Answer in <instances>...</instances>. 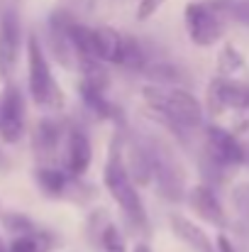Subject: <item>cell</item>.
Returning <instances> with one entry per match:
<instances>
[{
    "instance_id": "14",
    "label": "cell",
    "mask_w": 249,
    "mask_h": 252,
    "mask_svg": "<svg viewBox=\"0 0 249 252\" xmlns=\"http://www.w3.org/2000/svg\"><path fill=\"white\" fill-rule=\"evenodd\" d=\"M64 132H66V130H64V125H61L59 120H54V118H42V120L37 123L34 140H32L37 157L44 159V162L54 159V155H56L59 147H61V140L66 137Z\"/></svg>"
},
{
    "instance_id": "8",
    "label": "cell",
    "mask_w": 249,
    "mask_h": 252,
    "mask_svg": "<svg viewBox=\"0 0 249 252\" xmlns=\"http://www.w3.org/2000/svg\"><path fill=\"white\" fill-rule=\"evenodd\" d=\"M249 108V86L237 79L218 76L208 84V110L210 115H222L225 110Z\"/></svg>"
},
{
    "instance_id": "24",
    "label": "cell",
    "mask_w": 249,
    "mask_h": 252,
    "mask_svg": "<svg viewBox=\"0 0 249 252\" xmlns=\"http://www.w3.org/2000/svg\"><path fill=\"white\" fill-rule=\"evenodd\" d=\"M215 250L218 252H237L235 250V245H232V240H230L225 233L218 235V240H215Z\"/></svg>"
},
{
    "instance_id": "1",
    "label": "cell",
    "mask_w": 249,
    "mask_h": 252,
    "mask_svg": "<svg viewBox=\"0 0 249 252\" xmlns=\"http://www.w3.org/2000/svg\"><path fill=\"white\" fill-rule=\"evenodd\" d=\"M142 95L152 110V118L176 130L181 140H186V130H195L203 125V105L200 100L178 86H144Z\"/></svg>"
},
{
    "instance_id": "2",
    "label": "cell",
    "mask_w": 249,
    "mask_h": 252,
    "mask_svg": "<svg viewBox=\"0 0 249 252\" xmlns=\"http://www.w3.org/2000/svg\"><path fill=\"white\" fill-rule=\"evenodd\" d=\"M103 184L108 189V193L115 198V203L122 208V213L127 216V220L139 228L147 230V211L142 203V196L137 191V181L132 179L127 162H125V140L122 135H115L108 150V159L103 167Z\"/></svg>"
},
{
    "instance_id": "18",
    "label": "cell",
    "mask_w": 249,
    "mask_h": 252,
    "mask_svg": "<svg viewBox=\"0 0 249 252\" xmlns=\"http://www.w3.org/2000/svg\"><path fill=\"white\" fill-rule=\"evenodd\" d=\"M100 245H103L105 252H127L125 235H122V230H120L115 223H108V225L100 230Z\"/></svg>"
},
{
    "instance_id": "15",
    "label": "cell",
    "mask_w": 249,
    "mask_h": 252,
    "mask_svg": "<svg viewBox=\"0 0 249 252\" xmlns=\"http://www.w3.org/2000/svg\"><path fill=\"white\" fill-rule=\"evenodd\" d=\"M56 245V238L52 233H44V230H29V233H22L17 235L7 252H52Z\"/></svg>"
},
{
    "instance_id": "19",
    "label": "cell",
    "mask_w": 249,
    "mask_h": 252,
    "mask_svg": "<svg viewBox=\"0 0 249 252\" xmlns=\"http://www.w3.org/2000/svg\"><path fill=\"white\" fill-rule=\"evenodd\" d=\"M2 223H5V228H7V230H12V233H17V235L29 233V230H37V228L32 225V220H27L25 216H17V213L5 216V218H2Z\"/></svg>"
},
{
    "instance_id": "22",
    "label": "cell",
    "mask_w": 249,
    "mask_h": 252,
    "mask_svg": "<svg viewBox=\"0 0 249 252\" xmlns=\"http://www.w3.org/2000/svg\"><path fill=\"white\" fill-rule=\"evenodd\" d=\"M235 135H242V132H249V108H242L235 113V120H232V127H230Z\"/></svg>"
},
{
    "instance_id": "5",
    "label": "cell",
    "mask_w": 249,
    "mask_h": 252,
    "mask_svg": "<svg viewBox=\"0 0 249 252\" xmlns=\"http://www.w3.org/2000/svg\"><path fill=\"white\" fill-rule=\"evenodd\" d=\"M149 157H152V169H154V189L157 193L166 201H181L186 198V176L178 167L176 157L171 155V150L157 142V140H144Z\"/></svg>"
},
{
    "instance_id": "26",
    "label": "cell",
    "mask_w": 249,
    "mask_h": 252,
    "mask_svg": "<svg viewBox=\"0 0 249 252\" xmlns=\"http://www.w3.org/2000/svg\"><path fill=\"white\" fill-rule=\"evenodd\" d=\"M132 252H152V250H149V245H147V243H137Z\"/></svg>"
},
{
    "instance_id": "27",
    "label": "cell",
    "mask_w": 249,
    "mask_h": 252,
    "mask_svg": "<svg viewBox=\"0 0 249 252\" xmlns=\"http://www.w3.org/2000/svg\"><path fill=\"white\" fill-rule=\"evenodd\" d=\"M0 252H7V248L2 245V240H0Z\"/></svg>"
},
{
    "instance_id": "21",
    "label": "cell",
    "mask_w": 249,
    "mask_h": 252,
    "mask_svg": "<svg viewBox=\"0 0 249 252\" xmlns=\"http://www.w3.org/2000/svg\"><path fill=\"white\" fill-rule=\"evenodd\" d=\"M164 2L166 0H139V2H137V20H139V22L149 20L152 15H157V12L162 10Z\"/></svg>"
},
{
    "instance_id": "23",
    "label": "cell",
    "mask_w": 249,
    "mask_h": 252,
    "mask_svg": "<svg viewBox=\"0 0 249 252\" xmlns=\"http://www.w3.org/2000/svg\"><path fill=\"white\" fill-rule=\"evenodd\" d=\"M232 20L249 27V0H232Z\"/></svg>"
},
{
    "instance_id": "25",
    "label": "cell",
    "mask_w": 249,
    "mask_h": 252,
    "mask_svg": "<svg viewBox=\"0 0 249 252\" xmlns=\"http://www.w3.org/2000/svg\"><path fill=\"white\" fill-rule=\"evenodd\" d=\"M7 169H10V157L0 150V171H7Z\"/></svg>"
},
{
    "instance_id": "7",
    "label": "cell",
    "mask_w": 249,
    "mask_h": 252,
    "mask_svg": "<svg viewBox=\"0 0 249 252\" xmlns=\"http://www.w3.org/2000/svg\"><path fill=\"white\" fill-rule=\"evenodd\" d=\"M25 135V95L17 86L7 84L0 95V140L7 145L20 142Z\"/></svg>"
},
{
    "instance_id": "9",
    "label": "cell",
    "mask_w": 249,
    "mask_h": 252,
    "mask_svg": "<svg viewBox=\"0 0 249 252\" xmlns=\"http://www.w3.org/2000/svg\"><path fill=\"white\" fill-rule=\"evenodd\" d=\"M22 47V25L15 10H5L0 17V79L7 81L20 62Z\"/></svg>"
},
{
    "instance_id": "16",
    "label": "cell",
    "mask_w": 249,
    "mask_h": 252,
    "mask_svg": "<svg viewBox=\"0 0 249 252\" xmlns=\"http://www.w3.org/2000/svg\"><path fill=\"white\" fill-rule=\"evenodd\" d=\"M247 71V62L235 44H225L218 54V74L225 79H235L237 74Z\"/></svg>"
},
{
    "instance_id": "11",
    "label": "cell",
    "mask_w": 249,
    "mask_h": 252,
    "mask_svg": "<svg viewBox=\"0 0 249 252\" xmlns=\"http://www.w3.org/2000/svg\"><path fill=\"white\" fill-rule=\"evenodd\" d=\"M168 225H171V233L191 252H218L213 240L208 238V233L200 225H195L191 218H186L181 213H171L168 216Z\"/></svg>"
},
{
    "instance_id": "17",
    "label": "cell",
    "mask_w": 249,
    "mask_h": 252,
    "mask_svg": "<svg viewBox=\"0 0 249 252\" xmlns=\"http://www.w3.org/2000/svg\"><path fill=\"white\" fill-rule=\"evenodd\" d=\"M122 69L130 71H144L147 69V52L142 49V44L135 37H125V52H122Z\"/></svg>"
},
{
    "instance_id": "13",
    "label": "cell",
    "mask_w": 249,
    "mask_h": 252,
    "mask_svg": "<svg viewBox=\"0 0 249 252\" xmlns=\"http://www.w3.org/2000/svg\"><path fill=\"white\" fill-rule=\"evenodd\" d=\"M125 52V34H120L112 27H93V54L103 64H117L122 62Z\"/></svg>"
},
{
    "instance_id": "20",
    "label": "cell",
    "mask_w": 249,
    "mask_h": 252,
    "mask_svg": "<svg viewBox=\"0 0 249 252\" xmlns=\"http://www.w3.org/2000/svg\"><path fill=\"white\" fill-rule=\"evenodd\" d=\"M232 203H235V208H237L245 218H249V181L235 186V191H232Z\"/></svg>"
},
{
    "instance_id": "3",
    "label": "cell",
    "mask_w": 249,
    "mask_h": 252,
    "mask_svg": "<svg viewBox=\"0 0 249 252\" xmlns=\"http://www.w3.org/2000/svg\"><path fill=\"white\" fill-rule=\"evenodd\" d=\"M232 20V0H193L183 10L186 34L195 47L218 44Z\"/></svg>"
},
{
    "instance_id": "10",
    "label": "cell",
    "mask_w": 249,
    "mask_h": 252,
    "mask_svg": "<svg viewBox=\"0 0 249 252\" xmlns=\"http://www.w3.org/2000/svg\"><path fill=\"white\" fill-rule=\"evenodd\" d=\"M186 201H188V206L195 211L198 218H203L205 223H210V225H215V228H220V230H227L230 218H227V211H225V206L220 203V198H218V193H215L213 186H208V184H195V186H191V189L186 191Z\"/></svg>"
},
{
    "instance_id": "12",
    "label": "cell",
    "mask_w": 249,
    "mask_h": 252,
    "mask_svg": "<svg viewBox=\"0 0 249 252\" xmlns=\"http://www.w3.org/2000/svg\"><path fill=\"white\" fill-rule=\"evenodd\" d=\"M90 159H93V147H90L88 135L81 127L66 130V155H64L66 171L74 174V176H81L83 171L90 167Z\"/></svg>"
},
{
    "instance_id": "6",
    "label": "cell",
    "mask_w": 249,
    "mask_h": 252,
    "mask_svg": "<svg viewBox=\"0 0 249 252\" xmlns=\"http://www.w3.org/2000/svg\"><path fill=\"white\" fill-rule=\"evenodd\" d=\"M205 152L208 159L222 171L237 169L247 162V147L237 140L232 130H225L220 125H210L205 130Z\"/></svg>"
},
{
    "instance_id": "4",
    "label": "cell",
    "mask_w": 249,
    "mask_h": 252,
    "mask_svg": "<svg viewBox=\"0 0 249 252\" xmlns=\"http://www.w3.org/2000/svg\"><path fill=\"white\" fill-rule=\"evenodd\" d=\"M27 84H29V95L32 100L49 113H59L64 110V91L56 84V79L52 76L49 69V59L37 39V34H29L27 39Z\"/></svg>"
}]
</instances>
